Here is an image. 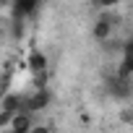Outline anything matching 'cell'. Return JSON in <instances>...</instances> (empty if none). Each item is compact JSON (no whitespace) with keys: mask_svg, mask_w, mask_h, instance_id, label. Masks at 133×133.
<instances>
[{"mask_svg":"<svg viewBox=\"0 0 133 133\" xmlns=\"http://www.w3.org/2000/svg\"><path fill=\"white\" fill-rule=\"evenodd\" d=\"M115 29H117V18L102 13V16H97L94 24H91V37H94V42L104 44V42L115 39Z\"/></svg>","mask_w":133,"mask_h":133,"instance_id":"6da1fadb","label":"cell"},{"mask_svg":"<svg viewBox=\"0 0 133 133\" xmlns=\"http://www.w3.org/2000/svg\"><path fill=\"white\" fill-rule=\"evenodd\" d=\"M104 89H107V94L115 99V102H130L133 99V81H123V78H117L115 73L104 81Z\"/></svg>","mask_w":133,"mask_h":133,"instance_id":"7a4b0ae2","label":"cell"},{"mask_svg":"<svg viewBox=\"0 0 133 133\" xmlns=\"http://www.w3.org/2000/svg\"><path fill=\"white\" fill-rule=\"evenodd\" d=\"M50 104H52V91H50V89H42V91H26L24 112H29V115H39V112H44Z\"/></svg>","mask_w":133,"mask_h":133,"instance_id":"3957f363","label":"cell"},{"mask_svg":"<svg viewBox=\"0 0 133 133\" xmlns=\"http://www.w3.org/2000/svg\"><path fill=\"white\" fill-rule=\"evenodd\" d=\"M39 3L37 0H16V3H11L8 5V13H11V18H24V21H29V18H34L37 13H39Z\"/></svg>","mask_w":133,"mask_h":133,"instance_id":"277c9868","label":"cell"},{"mask_svg":"<svg viewBox=\"0 0 133 133\" xmlns=\"http://www.w3.org/2000/svg\"><path fill=\"white\" fill-rule=\"evenodd\" d=\"M47 63H50V57H47L42 50L34 47V50L29 52V57H26V68L31 71V76H34V73H47Z\"/></svg>","mask_w":133,"mask_h":133,"instance_id":"5b68a950","label":"cell"},{"mask_svg":"<svg viewBox=\"0 0 133 133\" xmlns=\"http://www.w3.org/2000/svg\"><path fill=\"white\" fill-rule=\"evenodd\" d=\"M26 24H29V21H24V18H11V16H8V21H5L8 39H11V42H21V39L26 37Z\"/></svg>","mask_w":133,"mask_h":133,"instance_id":"8992f818","label":"cell"},{"mask_svg":"<svg viewBox=\"0 0 133 133\" xmlns=\"http://www.w3.org/2000/svg\"><path fill=\"white\" fill-rule=\"evenodd\" d=\"M120 63L128 65V71L133 73V34L128 39H123V50H120Z\"/></svg>","mask_w":133,"mask_h":133,"instance_id":"52a82bcc","label":"cell"},{"mask_svg":"<svg viewBox=\"0 0 133 133\" xmlns=\"http://www.w3.org/2000/svg\"><path fill=\"white\" fill-rule=\"evenodd\" d=\"M47 81H50V73H34L31 81H29V86H31V91H42V89H50Z\"/></svg>","mask_w":133,"mask_h":133,"instance_id":"ba28073f","label":"cell"},{"mask_svg":"<svg viewBox=\"0 0 133 133\" xmlns=\"http://www.w3.org/2000/svg\"><path fill=\"white\" fill-rule=\"evenodd\" d=\"M13 117H16L13 112H5V110H0V128H3V130H5V128H11V125H13Z\"/></svg>","mask_w":133,"mask_h":133,"instance_id":"9c48e42d","label":"cell"},{"mask_svg":"<svg viewBox=\"0 0 133 133\" xmlns=\"http://www.w3.org/2000/svg\"><path fill=\"white\" fill-rule=\"evenodd\" d=\"M120 120L125 125H133V107L130 104H125V110H120Z\"/></svg>","mask_w":133,"mask_h":133,"instance_id":"30bf717a","label":"cell"},{"mask_svg":"<svg viewBox=\"0 0 133 133\" xmlns=\"http://www.w3.org/2000/svg\"><path fill=\"white\" fill-rule=\"evenodd\" d=\"M31 133H55V130H52V125H44V123H37Z\"/></svg>","mask_w":133,"mask_h":133,"instance_id":"8fae6325","label":"cell"},{"mask_svg":"<svg viewBox=\"0 0 133 133\" xmlns=\"http://www.w3.org/2000/svg\"><path fill=\"white\" fill-rule=\"evenodd\" d=\"M3 133H18V130H13V128H5V130H3Z\"/></svg>","mask_w":133,"mask_h":133,"instance_id":"7c38bea8","label":"cell"}]
</instances>
